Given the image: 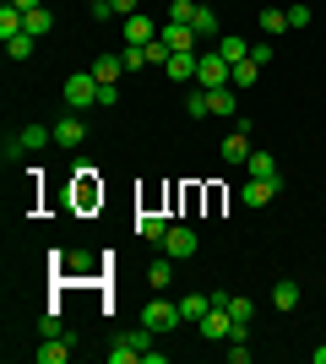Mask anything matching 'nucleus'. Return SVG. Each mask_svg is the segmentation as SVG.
I'll list each match as a JSON object with an SVG mask.
<instances>
[{"label":"nucleus","instance_id":"1","mask_svg":"<svg viewBox=\"0 0 326 364\" xmlns=\"http://www.w3.org/2000/svg\"><path fill=\"white\" fill-rule=\"evenodd\" d=\"M60 92H65V104L77 109V114H87V109L98 104V76H93V71H71Z\"/></svg>","mask_w":326,"mask_h":364},{"label":"nucleus","instance_id":"2","mask_svg":"<svg viewBox=\"0 0 326 364\" xmlns=\"http://www.w3.org/2000/svg\"><path fill=\"white\" fill-rule=\"evenodd\" d=\"M141 326H147V332H174V326H185V321H180V299H153V304H141Z\"/></svg>","mask_w":326,"mask_h":364},{"label":"nucleus","instance_id":"3","mask_svg":"<svg viewBox=\"0 0 326 364\" xmlns=\"http://www.w3.org/2000/svg\"><path fill=\"white\" fill-rule=\"evenodd\" d=\"M229 76H234V65L217 49H207L202 60H196V87H229Z\"/></svg>","mask_w":326,"mask_h":364},{"label":"nucleus","instance_id":"4","mask_svg":"<svg viewBox=\"0 0 326 364\" xmlns=\"http://www.w3.org/2000/svg\"><path fill=\"white\" fill-rule=\"evenodd\" d=\"M153 337H158V332H147V326H141V332H125L120 343H114V348H109V364H136L141 353L153 348Z\"/></svg>","mask_w":326,"mask_h":364},{"label":"nucleus","instance_id":"5","mask_svg":"<svg viewBox=\"0 0 326 364\" xmlns=\"http://www.w3.org/2000/svg\"><path fill=\"white\" fill-rule=\"evenodd\" d=\"M250 131H256V125H250V120H239V125L229 131V136H223V164H245L250 152H256V147H250Z\"/></svg>","mask_w":326,"mask_h":364},{"label":"nucleus","instance_id":"6","mask_svg":"<svg viewBox=\"0 0 326 364\" xmlns=\"http://www.w3.org/2000/svg\"><path fill=\"white\" fill-rule=\"evenodd\" d=\"M196 332H202L207 343H229V332H234V316L223 310V304H212V310L202 316V326H196Z\"/></svg>","mask_w":326,"mask_h":364},{"label":"nucleus","instance_id":"7","mask_svg":"<svg viewBox=\"0 0 326 364\" xmlns=\"http://www.w3.org/2000/svg\"><path fill=\"white\" fill-rule=\"evenodd\" d=\"M82 141H87V120H82L77 109L65 120H55V147H82Z\"/></svg>","mask_w":326,"mask_h":364},{"label":"nucleus","instance_id":"8","mask_svg":"<svg viewBox=\"0 0 326 364\" xmlns=\"http://www.w3.org/2000/svg\"><path fill=\"white\" fill-rule=\"evenodd\" d=\"M163 250H169L174 261L196 256V234H190V228H180V223H169V234H163Z\"/></svg>","mask_w":326,"mask_h":364},{"label":"nucleus","instance_id":"9","mask_svg":"<svg viewBox=\"0 0 326 364\" xmlns=\"http://www.w3.org/2000/svg\"><path fill=\"white\" fill-rule=\"evenodd\" d=\"M196 60H202L196 49H174V55H169V65H163V71H169L174 82H196Z\"/></svg>","mask_w":326,"mask_h":364},{"label":"nucleus","instance_id":"10","mask_svg":"<svg viewBox=\"0 0 326 364\" xmlns=\"http://www.w3.org/2000/svg\"><path fill=\"white\" fill-rule=\"evenodd\" d=\"M158 38H163L169 49H196V28H190V22H163Z\"/></svg>","mask_w":326,"mask_h":364},{"label":"nucleus","instance_id":"11","mask_svg":"<svg viewBox=\"0 0 326 364\" xmlns=\"http://www.w3.org/2000/svg\"><path fill=\"white\" fill-rule=\"evenodd\" d=\"M158 28H153V16L136 11V16H125V44H153Z\"/></svg>","mask_w":326,"mask_h":364},{"label":"nucleus","instance_id":"12","mask_svg":"<svg viewBox=\"0 0 326 364\" xmlns=\"http://www.w3.org/2000/svg\"><path fill=\"white\" fill-rule=\"evenodd\" d=\"M207 310H212V294H185V299H180V321H185V326H202Z\"/></svg>","mask_w":326,"mask_h":364},{"label":"nucleus","instance_id":"13","mask_svg":"<svg viewBox=\"0 0 326 364\" xmlns=\"http://www.w3.org/2000/svg\"><path fill=\"white\" fill-rule=\"evenodd\" d=\"M245 168H250V180H272V185H283L278 164H272V152H250V158H245Z\"/></svg>","mask_w":326,"mask_h":364},{"label":"nucleus","instance_id":"14","mask_svg":"<svg viewBox=\"0 0 326 364\" xmlns=\"http://www.w3.org/2000/svg\"><path fill=\"white\" fill-rule=\"evenodd\" d=\"M190 28H196V38H223V22H217V11H212V6H196Z\"/></svg>","mask_w":326,"mask_h":364},{"label":"nucleus","instance_id":"15","mask_svg":"<svg viewBox=\"0 0 326 364\" xmlns=\"http://www.w3.org/2000/svg\"><path fill=\"white\" fill-rule=\"evenodd\" d=\"M278 191H283V185H272V180H250L245 191H239V201H245V207H266Z\"/></svg>","mask_w":326,"mask_h":364},{"label":"nucleus","instance_id":"16","mask_svg":"<svg viewBox=\"0 0 326 364\" xmlns=\"http://www.w3.org/2000/svg\"><path fill=\"white\" fill-rule=\"evenodd\" d=\"M217 55H223V60H229V65H239V60H250V44H245V38H234V33H223V38H217Z\"/></svg>","mask_w":326,"mask_h":364},{"label":"nucleus","instance_id":"17","mask_svg":"<svg viewBox=\"0 0 326 364\" xmlns=\"http://www.w3.org/2000/svg\"><path fill=\"white\" fill-rule=\"evenodd\" d=\"M16 136H22V152H44L49 141H55V131H49V125H22Z\"/></svg>","mask_w":326,"mask_h":364},{"label":"nucleus","instance_id":"18","mask_svg":"<svg viewBox=\"0 0 326 364\" xmlns=\"http://www.w3.org/2000/svg\"><path fill=\"white\" fill-rule=\"evenodd\" d=\"M65 353H71V337H44V348L33 353L38 364H65Z\"/></svg>","mask_w":326,"mask_h":364},{"label":"nucleus","instance_id":"19","mask_svg":"<svg viewBox=\"0 0 326 364\" xmlns=\"http://www.w3.org/2000/svg\"><path fill=\"white\" fill-rule=\"evenodd\" d=\"M261 33H266V38H283V33H288V11H278V6H261Z\"/></svg>","mask_w":326,"mask_h":364},{"label":"nucleus","instance_id":"20","mask_svg":"<svg viewBox=\"0 0 326 364\" xmlns=\"http://www.w3.org/2000/svg\"><path fill=\"white\" fill-rule=\"evenodd\" d=\"M207 104H212V114H223V120H229L234 109H239V98H234V87H207Z\"/></svg>","mask_w":326,"mask_h":364},{"label":"nucleus","instance_id":"21","mask_svg":"<svg viewBox=\"0 0 326 364\" xmlns=\"http://www.w3.org/2000/svg\"><path fill=\"white\" fill-rule=\"evenodd\" d=\"M93 76H98V82H120V76H125V60H120V55H98V60H93Z\"/></svg>","mask_w":326,"mask_h":364},{"label":"nucleus","instance_id":"22","mask_svg":"<svg viewBox=\"0 0 326 364\" xmlns=\"http://www.w3.org/2000/svg\"><path fill=\"white\" fill-rule=\"evenodd\" d=\"M294 304H299V283H294V277H283L278 289H272V310H294Z\"/></svg>","mask_w":326,"mask_h":364},{"label":"nucleus","instance_id":"23","mask_svg":"<svg viewBox=\"0 0 326 364\" xmlns=\"http://www.w3.org/2000/svg\"><path fill=\"white\" fill-rule=\"evenodd\" d=\"M136 234H141V240H163V234H169V223H163L158 213H141V218H136Z\"/></svg>","mask_w":326,"mask_h":364},{"label":"nucleus","instance_id":"24","mask_svg":"<svg viewBox=\"0 0 326 364\" xmlns=\"http://www.w3.org/2000/svg\"><path fill=\"white\" fill-rule=\"evenodd\" d=\"M147 283H153L158 294L169 289V283H174V256H169V261H153V267H147Z\"/></svg>","mask_w":326,"mask_h":364},{"label":"nucleus","instance_id":"25","mask_svg":"<svg viewBox=\"0 0 326 364\" xmlns=\"http://www.w3.org/2000/svg\"><path fill=\"white\" fill-rule=\"evenodd\" d=\"M185 114H190V120L212 114V104H207V87H185Z\"/></svg>","mask_w":326,"mask_h":364},{"label":"nucleus","instance_id":"26","mask_svg":"<svg viewBox=\"0 0 326 364\" xmlns=\"http://www.w3.org/2000/svg\"><path fill=\"white\" fill-rule=\"evenodd\" d=\"M33 44H38L33 33H16V38H6V55H11V60H28V55H33Z\"/></svg>","mask_w":326,"mask_h":364},{"label":"nucleus","instance_id":"27","mask_svg":"<svg viewBox=\"0 0 326 364\" xmlns=\"http://www.w3.org/2000/svg\"><path fill=\"white\" fill-rule=\"evenodd\" d=\"M256 76H261V65H256V60H239L229 82H234V87H256Z\"/></svg>","mask_w":326,"mask_h":364},{"label":"nucleus","instance_id":"28","mask_svg":"<svg viewBox=\"0 0 326 364\" xmlns=\"http://www.w3.org/2000/svg\"><path fill=\"white\" fill-rule=\"evenodd\" d=\"M120 60H125V71H141V65H147V44H125Z\"/></svg>","mask_w":326,"mask_h":364},{"label":"nucleus","instance_id":"29","mask_svg":"<svg viewBox=\"0 0 326 364\" xmlns=\"http://www.w3.org/2000/svg\"><path fill=\"white\" fill-rule=\"evenodd\" d=\"M65 261V272H93V256L87 250H71V256H60Z\"/></svg>","mask_w":326,"mask_h":364},{"label":"nucleus","instance_id":"30","mask_svg":"<svg viewBox=\"0 0 326 364\" xmlns=\"http://www.w3.org/2000/svg\"><path fill=\"white\" fill-rule=\"evenodd\" d=\"M223 310H229L234 321H250V310H256V304H250V299H239V294H229V304H223Z\"/></svg>","mask_w":326,"mask_h":364},{"label":"nucleus","instance_id":"31","mask_svg":"<svg viewBox=\"0 0 326 364\" xmlns=\"http://www.w3.org/2000/svg\"><path fill=\"white\" fill-rule=\"evenodd\" d=\"M28 33H33V38H44V33H49V11H44V6L28 11Z\"/></svg>","mask_w":326,"mask_h":364},{"label":"nucleus","instance_id":"32","mask_svg":"<svg viewBox=\"0 0 326 364\" xmlns=\"http://www.w3.org/2000/svg\"><path fill=\"white\" fill-rule=\"evenodd\" d=\"M190 16H196V0H174L169 6V22H190Z\"/></svg>","mask_w":326,"mask_h":364},{"label":"nucleus","instance_id":"33","mask_svg":"<svg viewBox=\"0 0 326 364\" xmlns=\"http://www.w3.org/2000/svg\"><path fill=\"white\" fill-rule=\"evenodd\" d=\"M38 337H65V332H60V316H55V310H49V316H38Z\"/></svg>","mask_w":326,"mask_h":364},{"label":"nucleus","instance_id":"34","mask_svg":"<svg viewBox=\"0 0 326 364\" xmlns=\"http://www.w3.org/2000/svg\"><path fill=\"white\" fill-rule=\"evenodd\" d=\"M288 28H310V6H288Z\"/></svg>","mask_w":326,"mask_h":364},{"label":"nucleus","instance_id":"35","mask_svg":"<svg viewBox=\"0 0 326 364\" xmlns=\"http://www.w3.org/2000/svg\"><path fill=\"white\" fill-rule=\"evenodd\" d=\"M250 60L266 71V65H272V44H250Z\"/></svg>","mask_w":326,"mask_h":364},{"label":"nucleus","instance_id":"36","mask_svg":"<svg viewBox=\"0 0 326 364\" xmlns=\"http://www.w3.org/2000/svg\"><path fill=\"white\" fill-rule=\"evenodd\" d=\"M114 98H120V87H114V82H98V104L109 109V104H114Z\"/></svg>","mask_w":326,"mask_h":364},{"label":"nucleus","instance_id":"37","mask_svg":"<svg viewBox=\"0 0 326 364\" xmlns=\"http://www.w3.org/2000/svg\"><path fill=\"white\" fill-rule=\"evenodd\" d=\"M114 11H120V16H136V11H141V0H114Z\"/></svg>","mask_w":326,"mask_h":364},{"label":"nucleus","instance_id":"38","mask_svg":"<svg viewBox=\"0 0 326 364\" xmlns=\"http://www.w3.org/2000/svg\"><path fill=\"white\" fill-rule=\"evenodd\" d=\"M11 6H22V11H38V6H44V0H11Z\"/></svg>","mask_w":326,"mask_h":364},{"label":"nucleus","instance_id":"39","mask_svg":"<svg viewBox=\"0 0 326 364\" xmlns=\"http://www.w3.org/2000/svg\"><path fill=\"white\" fill-rule=\"evenodd\" d=\"M315 364H326V343H321V348H315Z\"/></svg>","mask_w":326,"mask_h":364},{"label":"nucleus","instance_id":"40","mask_svg":"<svg viewBox=\"0 0 326 364\" xmlns=\"http://www.w3.org/2000/svg\"><path fill=\"white\" fill-rule=\"evenodd\" d=\"M87 6H104V0H87Z\"/></svg>","mask_w":326,"mask_h":364}]
</instances>
